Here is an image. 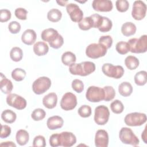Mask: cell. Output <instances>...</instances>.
<instances>
[{"instance_id":"cell-38","label":"cell","mask_w":147,"mask_h":147,"mask_svg":"<svg viewBox=\"0 0 147 147\" xmlns=\"http://www.w3.org/2000/svg\"><path fill=\"white\" fill-rule=\"evenodd\" d=\"M46 115L45 111L40 108L34 109L31 114L32 118L35 121H38L42 120Z\"/></svg>"},{"instance_id":"cell-24","label":"cell","mask_w":147,"mask_h":147,"mask_svg":"<svg viewBox=\"0 0 147 147\" xmlns=\"http://www.w3.org/2000/svg\"><path fill=\"white\" fill-rule=\"evenodd\" d=\"M17 142L21 146L26 145L29 140V135L28 132L24 129H20L17 131L16 135Z\"/></svg>"},{"instance_id":"cell-28","label":"cell","mask_w":147,"mask_h":147,"mask_svg":"<svg viewBox=\"0 0 147 147\" xmlns=\"http://www.w3.org/2000/svg\"><path fill=\"white\" fill-rule=\"evenodd\" d=\"M139 60L134 56H128L125 59V64L130 70L136 69L139 65Z\"/></svg>"},{"instance_id":"cell-47","label":"cell","mask_w":147,"mask_h":147,"mask_svg":"<svg viewBox=\"0 0 147 147\" xmlns=\"http://www.w3.org/2000/svg\"><path fill=\"white\" fill-rule=\"evenodd\" d=\"M11 14L10 10L7 9H1L0 10V21L5 22L11 18Z\"/></svg>"},{"instance_id":"cell-17","label":"cell","mask_w":147,"mask_h":147,"mask_svg":"<svg viewBox=\"0 0 147 147\" xmlns=\"http://www.w3.org/2000/svg\"><path fill=\"white\" fill-rule=\"evenodd\" d=\"M36 37L37 35L35 31L33 29H28L23 32L21 36V40L25 44L30 45L34 43Z\"/></svg>"},{"instance_id":"cell-34","label":"cell","mask_w":147,"mask_h":147,"mask_svg":"<svg viewBox=\"0 0 147 147\" xmlns=\"http://www.w3.org/2000/svg\"><path fill=\"white\" fill-rule=\"evenodd\" d=\"M26 76V72L24 69L20 68H16L11 72L12 78L17 82L23 80Z\"/></svg>"},{"instance_id":"cell-40","label":"cell","mask_w":147,"mask_h":147,"mask_svg":"<svg viewBox=\"0 0 147 147\" xmlns=\"http://www.w3.org/2000/svg\"><path fill=\"white\" fill-rule=\"evenodd\" d=\"M115 6L118 11L123 13L128 10L129 3L126 0H117L115 2Z\"/></svg>"},{"instance_id":"cell-1","label":"cell","mask_w":147,"mask_h":147,"mask_svg":"<svg viewBox=\"0 0 147 147\" xmlns=\"http://www.w3.org/2000/svg\"><path fill=\"white\" fill-rule=\"evenodd\" d=\"M95 70V64L91 61H83L80 63H72L69 66L70 73L74 75L86 76Z\"/></svg>"},{"instance_id":"cell-7","label":"cell","mask_w":147,"mask_h":147,"mask_svg":"<svg viewBox=\"0 0 147 147\" xmlns=\"http://www.w3.org/2000/svg\"><path fill=\"white\" fill-rule=\"evenodd\" d=\"M126 125L129 126H139L146 121V115L145 113H131L127 114L124 119Z\"/></svg>"},{"instance_id":"cell-16","label":"cell","mask_w":147,"mask_h":147,"mask_svg":"<svg viewBox=\"0 0 147 147\" xmlns=\"http://www.w3.org/2000/svg\"><path fill=\"white\" fill-rule=\"evenodd\" d=\"M109 144V135L103 129L98 130L95 136V145L96 147H107Z\"/></svg>"},{"instance_id":"cell-42","label":"cell","mask_w":147,"mask_h":147,"mask_svg":"<svg viewBox=\"0 0 147 147\" xmlns=\"http://www.w3.org/2000/svg\"><path fill=\"white\" fill-rule=\"evenodd\" d=\"M72 89L78 93L82 92L84 90V84L83 82L79 79H75L72 82Z\"/></svg>"},{"instance_id":"cell-10","label":"cell","mask_w":147,"mask_h":147,"mask_svg":"<svg viewBox=\"0 0 147 147\" xmlns=\"http://www.w3.org/2000/svg\"><path fill=\"white\" fill-rule=\"evenodd\" d=\"M6 103L17 110L24 109L27 105L26 99L16 94H9L6 97Z\"/></svg>"},{"instance_id":"cell-45","label":"cell","mask_w":147,"mask_h":147,"mask_svg":"<svg viewBox=\"0 0 147 147\" xmlns=\"http://www.w3.org/2000/svg\"><path fill=\"white\" fill-rule=\"evenodd\" d=\"M28 11L22 7H18L15 10L14 14L16 17L21 20H25L27 18Z\"/></svg>"},{"instance_id":"cell-52","label":"cell","mask_w":147,"mask_h":147,"mask_svg":"<svg viewBox=\"0 0 147 147\" xmlns=\"http://www.w3.org/2000/svg\"><path fill=\"white\" fill-rule=\"evenodd\" d=\"M146 126H145L144 130L143 131V132L142 133V135H141V138L143 140V141L144 142L145 144H147V141H146Z\"/></svg>"},{"instance_id":"cell-30","label":"cell","mask_w":147,"mask_h":147,"mask_svg":"<svg viewBox=\"0 0 147 147\" xmlns=\"http://www.w3.org/2000/svg\"><path fill=\"white\" fill-rule=\"evenodd\" d=\"M10 57L14 61L18 62L21 61L23 57L22 50L17 47L12 48L10 52Z\"/></svg>"},{"instance_id":"cell-8","label":"cell","mask_w":147,"mask_h":147,"mask_svg":"<svg viewBox=\"0 0 147 147\" xmlns=\"http://www.w3.org/2000/svg\"><path fill=\"white\" fill-rule=\"evenodd\" d=\"M86 99L91 102H99L104 100L105 91L103 88L96 86H90L86 93Z\"/></svg>"},{"instance_id":"cell-44","label":"cell","mask_w":147,"mask_h":147,"mask_svg":"<svg viewBox=\"0 0 147 147\" xmlns=\"http://www.w3.org/2000/svg\"><path fill=\"white\" fill-rule=\"evenodd\" d=\"M8 29L11 33L17 34L21 30V25L17 21H11L8 25Z\"/></svg>"},{"instance_id":"cell-20","label":"cell","mask_w":147,"mask_h":147,"mask_svg":"<svg viewBox=\"0 0 147 147\" xmlns=\"http://www.w3.org/2000/svg\"><path fill=\"white\" fill-rule=\"evenodd\" d=\"M13 88V85L11 81L6 78V77L1 73L0 78V89L5 94H10Z\"/></svg>"},{"instance_id":"cell-9","label":"cell","mask_w":147,"mask_h":147,"mask_svg":"<svg viewBox=\"0 0 147 147\" xmlns=\"http://www.w3.org/2000/svg\"><path fill=\"white\" fill-rule=\"evenodd\" d=\"M110 112L107 107L100 105L95 109L94 121L98 125H104L109 121Z\"/></svg>"},{"instance_id":"cell-50","label":"cell","mask_w":147,"mask_h":147,"mask_svg":"<svg viewBox=\"0 0 147 147\" xmlns=\"http://www.w3.org/2000/svg\"><path fill=\"white\" fill-rule=\"evenodd\" d=\"M49 144L52 147H57L60 146L59 133L53 134L49 138Z\"/></svg>"},{"instance_id":"cell-33","label":"cell","mask_w":147,"mask_h":147,"mask_svg":"<svg viewBox=\"0 0 147 147\" xmlns=\"http://www.w3.org/2000/svg\"><path fill=\"white\" fill-rule=\"evenodd\" d=\"M113 26V23L111 20L108 17H103L100 26L98 28V30L101 32H107L110 31Z\"/></svg>"},{"instance_id":"cell-22","label":"cell","mask_w":147,"mask_h":147,"mask_svg":"<svg viewBox=\"0 0 147 147\" xmlns=\"http://www.w3.org/2000/svg\"><path fill=\"white\" fill-rule=\"evenodd\" d=\"M49 51V47L47 44L43 41H38L33 46V51L34 53L38 56L45 55Z\"/></svg>"},{"instance_id":"cell-48","label":"cell","mask_w":147,"mask_h":147,"mask_svg":"<svg viewBox=\"0 0 147 147\" xmlns=\"http://www.w3.org/2000/svg\"><path fill=\"white\" fill-rule=\"evenodd\" d=\"M90 17H91L93 21V28L98 29L101 24L103 16H101L100 15L96 13L92 14L91 16H90Z\"/></svg>"},{"instance_id":"cell-41","label":"cell","mask_w":147,"mask_h":147,"mask_svg":"<svg viewBox=\"0 0 147 147\" xmlns=\"http://www.w3.org/2000/svg\"><path fill=\"white\" fill-rule=\"evenodd\" d=\"M99 43L103 45L107 49H109L113 44V38L112 37L109 36H101L98 41Z\"/></svg>"},{"instance_id":"cell-49","label":"cell","mask_w":147,"mask_h":147,"mask_svg":"<svg viewBox=\"0 0 147 147\" xmlns=\"http://www.w3.org/2000/svg\"><path fill=\"white\" fill-rule=\"evenodd\" d=\"M11 134V128L8 125H1V130L0 137L1 138H5L9 137Z\"/></svg>"},{"instance_id":"cell-18","label":"cell","mask_w":147,"mask_h":147,"mask_svg":"<svg viewBox=\"0 0 147 147\" xmlns=\"http://www.w3.org/2000/svg\"><path fill=\"white\" fill-rule=\"evenodd\" d=\"M63 119L58 115H54L49 117L47 122V125L50 130H56L61 128L63 126Z\"/></svg>"},{"instance_id":"cell-23","label":"cell","mask_w":147,"mask_h":147,"mask_svg":"<svg viewBox=\"0 0 147 147\" xmlns=\"http://www.w3.org/2000/svg\"><path fill=\"white\" fill-rule=\"evenodd\" d=\"M137 28L134 24L131 22L124 23L121 27V32L123 35L126 37L132 36L136 33Z\"/></svg>"},{"instance_id":"cell-31","label":"cell","mask_w":147,"mask_h":147,"mask_svg":"<svg viewBox=\"0 0 147 147\" xmlns=\"http://www.w3.org/2000/svg\"><path fill=\"white\" fill-rule=\"evenodd\" d=\"M146 74L147 73L145 71H141L136 73L134 78L135 83L140 86L145 85L147 82Z\"/></svg>"},{"instance_id":"cell-29","label":"cell","mask_w":147,"mask_h":147,"mask_svg":"<svg viewBox=\"0 0 147 147\" xmlns=\"http://www.w3.org/2000/svg\"><path fill=\"white\" fill-rule=\"evenodd\" d=\"M62 17V13L57 9H52L47 13V18L52 22H57Z\"/></svg>"},{"instance_id":"cell-12","label":"cell","mask_w":147,"mask_h":147,"mask_svg":"<svg viewBox=\"0 0 147 147\" xmlns=\"http://www.w3.org/2000/svg\"><path fill=\"white\" fill-rule=\"evenodd\" d=\"M146 5L142 1H136L133 5L131 16L136 20H142L146 16Z\"/></svg>"},{"instance_id":"cell-6","label":"cell","mask_w":147,"mask_h":147,"mask_svg":"<svg viewBox=\"0 0 147 147\" xmlns=\"http://www.w3.org/2000/svg\"><path fill=\"white\" fill-rule=\"evenodd\" d=\"M51 86V79L46 76L37 78L32 84L33 91L37 95H41L45 92Z\"/></svg>"},{"instance_id":"cell-51","label":"cell","mask_w":147,"mask_h":147,"mask_svg":"<svg viewBox=\"0 0 147 147\" xmlns=\"http://www.w3.org/2000/svg\"><path fill=\"white\" fill-rule=\"evenodd\" d=\"M1 146H16V145L12 141H6L3 142L0 144Z\"/></svg>"},{"instance_id":"cell-11","label":"cell","mask_w":147,"mask_h":147,"mask_svg":"<svg viewBox=\"0 0 147 147\" xmlns=\"http://www.w3.org/2000/svg\"><path fill=\"white\" fill-rule=\"evenodd\" d=\"M77 105V98L75 94L68 92L64 94L60 101V107L65 111L73 110Z\"/></svg>"},{"instance_id":"cell-36","label":"cell","mask_w":147,"mask_h":147,"mask_svg":"<svg viewBox=\"0 0 147 147\" xmlns=\"http://www.w3.org/2000/svg\"><path fill=\"white\" fill-rule=\"evenodd\" d=\"M111 111L115 114H121L124 110V106L119 100L116 99L110 104Z\"/></svg>"},{"instance_id":"cell-43","label":"cell","mask_w":147,"mask_h":147,"mask_svg":"<svg viewBox=\"0 0 147 147\" xmlns=\"http://www.w3.org/2000/svg\"><path fill=\"white\" fill-rule=\"evenodd\" d=\"M64 43V39L61 35L59 34L57 37L52 41L49 42V44L51 47L54 49H59L60 48Z\"/></svg>"},{"instance_id":"cell-5","label":"cell","mask_w":147,"mask_h":147,"mask_svg":"<svg viewBox=\"0 0 147 147\" xmlns=\"http://www.w3.org/2000/svg\"><path fill=\"white\" fill-rule=\"evenodd\" d=\"M103 73L108 77L119 79L124 74V69L121 65H114L111 63H105L102 67Z\"/></svg>"},{"instance_id":"cell-2","label":"cell","mask_w":147,"mask_h":147,"mask_svg":"<svg viewBox=\"0 0 147 147\" xmlns=\"http://www.w3.org/2000/svg\"><path fill=\"white\" fill-rule=\"evenodd\" d=\"M127 43L130 47V51L134 53H145L147 51V36H141L139 38L130 39Z\"/></svg>"},{"instance_id":"cell-53","label":"cell","mask_w":147,"mask_h":147,"mask_svg":"<svg viewBox=\"0 0 147 147\" xmlns=\"http://www.w3.org/2000/svg\"><path fill=\"white\" fill-rule=\"evenodd\" d=\"M56 2L59 5H60V6H65V5H67V3L68 2V1H56Z\"/></svg>"},{"instance_id":"cell-13","label":"cell","mask_w":147,"mask_h":147,"mask_svg":"<svg viewBox=\"0 0 147 147\" xmlns=\"http://www.w3.org/2000/svg\"><path fill=\"white\" fill-rule=\"evenodd\" d=\"M66 10L71 20L75 22H79L83 17V11L75 3H69L66 5Z\"/></svg>"},{"instance_id":"cell-35","label":"cell","mask_w":147,"mask_h":147,"mask_svg":"<svg viewBox=\"0 0 147 147\" xmlns=\"http://www.w3.org/2000/svg\"><path fill=\"white\" fill-rule=\"evenodd\" d=\"M115 49L121 55H125L130 51V47L127 42L119 41L117 43Z\"/></svg>"},{"instance_id":"cell-3","label":"cell","mask_w":147,"mask_h":147,"mask_svg":"<svg viewBox=\"0 0 147 147\" xmlns=\"http://www.w3.org/2000/svg\"><path fill=\"white\" fill-rule=\"evenodd\" d=\"M119 138L121 141L125 144L137 146L140 143L138 137L134 134L132 130L129 127H123L120 130Z\"/></svg>"},{"instance_id":"cell-15","label":"cell","mask_w":147,"mask_h":147,"mask_svg":"<svg viewBox=\"0 0 147 147\" xmlns=\"http://www.w3.org/2000/svg\"><path fill=\"white\" fill-rule=\"evenodd\" d=\"M92 6L94 10L102 12L110 11L113 7L112 2L109 0H94Z\"/></svg>"},{"instance_id":"cell-26","label":"cell","mask_w":147,"mask_h":147,"mask_svg":"<svg viewBox=\"0 0 147 147\" xmlns=\"http://www.w3.org/2000/svg\"><path fill=\"white\" fill-rule=\"evenodd\" d=\"M1 118L6 123H12L15 122L17 118V115L13 111L6 109L2 111L1 114Z\"/></svg>"},{"instance_id":"cell-21","label":"cell","mask_w":147,"mask_h":147,"mask_svg":"<svg viewBox=\"0 0 147 147\" xmlns=\"http://www.w3.org/2000/svg\"><path fill=\"white\" fill-rule=\"evenodd\" d=\"M58 32L53 28H48L44 29L41 34L42 40L47 42H51L53 41L59 35Z\"/></svg>"},{"instance_id":"cell-25","label":"cell","mask_w":147,"mask_h":147,"mask_svg":"<svg viewBox=\"0 0 147 147\" xmlns=\"http://www.w3.org/2000/svg\"><path fill=\"white\" fill-rule=\"evenodd\" d=\"M118 91L121 95L124 97H127L132 94L133 87L129 82H123L119 85Z\"/></svg>"},{"instance_id":"cell-4","label":"cell","mask_w":147,"mask_h":147,"mask_svg":"<svg viewBox=\"0 0 147 147\" xmlns=\"http://www.w3.org/2000/svg\"><path fill=\"white\" fill-rule=\"evenodd\" d=\"M107 49L100 43H92L86 49V54L90 58L95 59L106 55Z\"/></svg>"},{"instance_id":"cell-46","label":"cell","mask_w":147,"mask_h":147,"mask_svg":"<svg viewBox=\"0 0 147 147\" xmlns=\"http://www.w3.org/2000/svg\"><path fill=\"white\" fill-rule=\"evenodd\" d=\"M33 146L35 147H44L46 146L45 137L38 135L34 137L33 141Z\"/></svg>"},{"instance_id":"cell-14","label":"cell","mask_w":147,"mask_h":147,"mask_svg":"<svg viewBox=\"0 0 147 147\" xmlns=\"http://www.w3.org/2000/svg\"><path fill=\"white\" fill-rule=\"evenodd\" d=\"M60 146L70 147L76 142V136L71 132L63 131L59 134Z\"/></svg>"},{"instance_id":"cell-19","label":"cell","mask_w":147,"mask_h":147,"mask_svg":"<svg viewBox=\"0 0 147 147\" xmlns=\"http://www.w3.org/2000/svg\"><path fill=\"white\" fill-rule=\"evenodd\" d=\"M57 96L55 92H51L44 96L42 99V104L47 109H53L57 105Z\"/></svg>"},{"instance_id":"cell-27","label":"cell","mask_w":147,"mask_h":147,"mask_svg":"<svg viewBox=\"0 0 147 147\" xmlns=\"http://www.w3.org/2000/svg\"><path fill=\"white\" fill-rule=\"evenodd\" d=\"M76 61L75 55L70 51L64 52L61 56V61L65 65L69 66L71 64L75 63Z\"/></svg>"},{"instance_id":"cell-32","label":"cell","mask_w":147,"mask_h":147,"mask_svg":"<svg viewBox=\"0 0 147 147\" xmlns=\"http://www.w3.org/2000/svg\"><path fill=\"white\" fill-rule=\"evenodd\" d=\"M78 26L83 30H87L93 28V21L91 17L90 16L83 18L78 23Z\"/></svg>"},{"instance_id":"cell-39","label":"cell","mask_w":147,"mask_h":147,"mask_svg":"<svg viewBox=\"0 0 147 147\" xmlns=\"http://www.w3.org/2000/svg\"><path fill=\"white\" fill-rule=\"evenodd\" d=\"M78 113L81 117L87 118V117H89L90 116H91L92 110H91V108L90 106L84 105L80 106L79 108V109L78 110Z\"/></svg>"},{"instance_id":"cell-37","label":"cell","mask_w":147,"mask_h":147,"mask_svg":"<svg viewBox=\"0 0 147 147\" xmlns=\"http://www.w3.org/2000/svg\"><path fill=\"white\" fill-rule=\"evenodd\" d=\"M105 91V98L104 100L109 102L114 99L115 95V91L112 86H105L103 88Z\"/></svg>"}]
</instances>
